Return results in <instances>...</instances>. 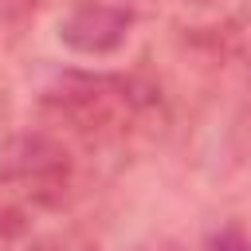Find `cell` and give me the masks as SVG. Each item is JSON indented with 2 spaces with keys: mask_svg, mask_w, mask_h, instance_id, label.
<instances>
[{
  "mask_svg": "<svg viewBox=\"0 0 251 251\" xmlns=\"http://www.w3.org/2000/svg\"><path fill=\"white\" fill-rule=\"evenodd\" d=\"M31 251H98V247L86 235H78V231H63V235H47V239L35 235Z\"/></svg>",
  "mask_w": 251,
  "mask_h": 251,
  "instance_id": "obj_6",
  "label": "cell"
},
{
  "mask_svg": "<svg viewBox=\"0 0 251 251\" xmlns=\"http://www.w3.org/2000/svg\"><path fill=\"white\" fill-rule=\"evenodd\" d=\"M0 4H4L12 16H16V12H31V8H35V0H0Z\"/></svg>",
  "mask_w": 251,
  "mask_h": 251,
  "instance_id": "obj_7",
  "label": "cell"
},
{
  "mask_svg": "<svg viewBox=\"0 0 251 251\" xmlns=\"http://www.w3.org/2000/svg\"><path fill=\"white\" fill-rule=\"evenodd\" d=\"M43 118L82 149H129L169 126L161 90L141 75L63 71L43 90Z\"/></svg>",
  "mask_w": 251,
  "mask_h": 251,
  "instance_id": "obj_1",
  "label": "cell"
},
{
  "mask_svg": "<svg viewBox=\"0 0 251 251\" xmlns=\"http://www.w3.org/2000/svg\"><path fill=\"white\" fill-rule=\"evenodd\" d=\"M0 188L20 204L63 212L78 196V161L51 129L16 133L0 149Z\"/></svg>",
  "mask_w": 251,
  "mask_h": 251,
  "instance_id": "obj_2",
  "label": "cell"
},
{
  "mask_svg": "<svg viewBox=\"0 0 251 251\" xmlns=\"http://www.w3.org/2000/svg\"><path fill=\"white\" fill-rule=\"evenodd\" d=\"M133 31V8L118 4V0H86L78 8H71L59 24V39L63 47H71L75 55H114Z\"/></svg>",
  "mask_w": 251,
  "mask_h": 251,
  "instance_id": "obj_3",
  "label": "cell"
},
{
  "mask_svg": "<svg viewBox=\"0 0 251 251\" xmlns=\"http://www.w3.org/2000/svg\"><path fill=\"white\" fill-rule=\"evenodd\" d=\"M35 235L20 212H0V251H31Z\"/></svg>",
  "mask_w": 251,
  "mask_h": 251,
  "instance_id": "obj_5",
  "label": "cell"
},
{
  "mask_svg": "<svg viewBox=\"0 0 251 251\" xmlns=\"http://www.w3.org/2000/svg\"><path fill=\"white\" fill-rule=\"evenodd\" d=\"M208 51H212V63L224 75H231L243 86H251V8L235 12L231 20H224L220 27H212Z\"/></svg>",
  "mask_w": 251,
  "mask_h": 251,
  "instance_id": "obj_4",
  "label": "cell"
}]
</instances>
